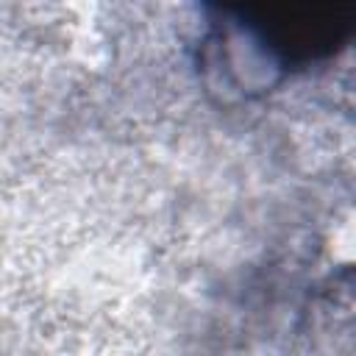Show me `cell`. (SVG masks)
Returning <instances> with one entry per match:
<instances>
[{"instance_id": "6da1fadb", "label": "cell", "mask_w": 356, "mask_h": 356, "mask_svg": "<svg viewBox=\"0 0 356 356\" xmlns=\"http://www.w3.org/2000/svg\"><path fill=\"white\" fill-rule=\"evenodd\" d=\"M220 19L273 67L331 56L350 33L353 0H209Z\"/></svg>"}]
</instances>
